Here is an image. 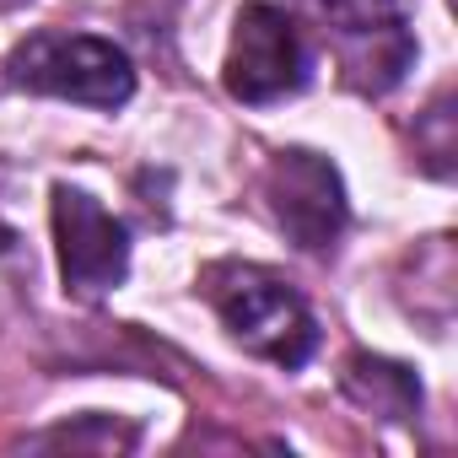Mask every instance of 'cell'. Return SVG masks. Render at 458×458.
<instances>
[{"instance_id":"obj_5","label":"cell","mask_w":458,"mask_h":458,"mask_svg":"<svg viewBox=\"0 0 458 458\" xmlns=\"http://www.w3.org/2000/svg\"><path fill=\"white\" fill-rule=\"evenodd\" d=\"M265 205L302 254H329L351 216L340 167L318 151H276L265 167Z\"/></svg>"},{"instance_id":"obj_4","label":"cell","mask_w":458,"mask_h":458,"mask_svg":"<svg viewBox=\"0 0 458 458\" xmlns=\"http://www.w3.org/2000/svg\"><path fill=\"white\" fill-rule=\"evenodd\" d=\"M297 6L324 28V38H335V60L356 92L377 98L404 81L415 38L399 0H297Z\"/></svg>"},{"instance_id":"obj_9","label":"cell","mask_w":458,"mask_h":458,"mask_svg":"<svg viewBox=\"0 0 458 458\" xmlns=\"http://www.w3.org/2000/svg\"><path fill=\"white\" fill-rule=\"evenodd\" d=\"M0 6H17V0H0Z\"/></svg>"},{"instance_id":"obj_3","label":"cell","mask_w":458,"mask_h":458,"mask_svg":"<svg viewBox=\"0 0 458 458\" xmlns=\"http://www.w3.org/2000/svg\"><path fill=\"white\" fill-rule=\"evenodd\" d=\"M308 76H313V55L297 17L281 12L276 0H249L233 22V44H226V65H221L226 92L249 108H265L302 92Z\"/></svg>"},{"instance_id":"obj_8","label":"cell","mask_w":458,"mask_h":458,"mask_svg":"<svg viewBox=\"0 0 458 458\" xmlns=\"http://www.w3.org/2000/svg\"><path fill=\"white\" fill-rule=\"evenodd\" d=\"M38 442H44V447H87V442H92V447H135V426H108L103 437H92V431H81V426H76V431L60 426V431H49V437H38Z\"/></svg>"},{"instance_id":"obj_1","label":"cell","mask_w":458,"mask_h":458,"mask_svg":"<svg viewBox=\"0 0 458 458\" xmlns=\"http://www.w3.org/2000/svg\"><path fill=\"white\" fill-rule=\"evenodd\" d=\"M205 297L243 351H254L286 372L318 351V324H313L308 302L259 265H210Z\"/></svg>"},{"instance_id":"obj_6","label":"cell","mask_w":458,"mask_h":458,"mask_svg":"<svg viewBox=\"0 0 458 458\" xmlns=\"http://www.w3.org/2000/svg\"><path fill=\"white\" fill-rule=\"evenodd\" d=\"M55 249H60V276L65 292L76 297H103L130 276V233L114 221L87 189L60 183L55 189Z\"/></svg>"},{"instance_id":"obj_7","label":"cell","mask_w":458,"mask_h":458,"mask_svg":"<svg viewBox=\"0 0 458 458\" xmlns=\"http://www.w3.org/2000/svg\"><path fill=\"white\" fill-rule=\"evenodd\" d=\"M345 394L361 404V410H372V415H383V420H415L420 415V377H415V367H404V361H388V356H367V351H356L351 361H345Z\"/></svg>"},{"instance_id":"obj_2","label":"cell","mask_w":458,"mask_h":458,"mask_svg":"<svg viewBox=\"0 0 458 458\" xmlns=\"http://www.w3.org/2000/svg\"><path fill=\"white\" fill-rule=\"evenodd\" d=\"M6 81L17 92H44L87 108H124L135 92V65L119 44L92 33H33L12 49Z\"/></svg>"}]
</instances>
